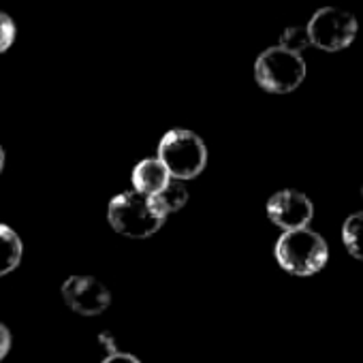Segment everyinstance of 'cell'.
<instances>
[{"label":"cell","mask_w":363,"mask_h":363,"mask_svg":"<svg viewBox=\"0 0 363 363\" xmlns=\"http://www.w3.org/2000/svg\"><path fill=\"white\" fill-rule=\"evenodd\" d=\"M164 218L167 216L158 210L154 199L137 191L116 195L107 208V220L111 229L133 240L154 235L162 227Z\"/></svg>","instance_id":"cell-1"},{"label":"cell","mask_w":363,"mask_h":363,"mask_svg":"<svg viewBox=\"0 0 363 363\" xmlns=\"http://www.w3.org/2000/svg\"><path fill=\"white\" fill-rule=\"evenodd\" d=\"M154 199V203L158 206V210L164 214V216H169V214H173V212H179L182 208L186 206V201H189V191H186V186L182 184L179 179H169V184L158 193V195H154L152 197Z\"/></svg>","instance_id":"cell-10"},{"label":"cell","mask_w":363,"mask_h":363,"mask_svg":"<svg viewBox=\"0 0 363 363\" xmlns=\"http://www.w3.org/2000/svg\"><path fill=\"white\" fill-rule=\"evenodd\" d=\"M62 297L67 306L82 316L103 314L111 303L109 289L92 276H73L62 284Z\"/></svg>","instance_id":"cell-6"},{"label":"cell","mask_w":363,"mask_h":363,"mask_svg":"<svg viewBox=\"0 0 363 363\" xmlns=\"http://www.w3.org/2000/svg\"><path fill=\"white\" fill-rule=\"evenodd\" d=\"M156 158L164 164L173 179L184 182L203 173L208 164V147L197 133L173 128L160 139Z\"/></svg>","instance_id":"cell-2"},{"label":"cell","mask_w":363,"mask_h":363,"mask_svg":"<svg viewBox=\"0 0 363 363\" xmlns=\"http://www.w3.org/2000/svg\"><path fill=\"white\" fill-rule=\"evenodd\" d=\"M342 242L354 259L363 261V212L346 218L342 227Z\"/></svg>","instance_id":"cell-11"},{"label":"cell","mask_w":363,"mask_h":363,"mask_svg":"<svg viewBox=\"0 0 363 363\" xmlns=\"http://www.w3.org/2000/svg\"><path fill=\"white\" fill-rule=\"evenodd\" d=\"M24 255V244L22 238L9 227L0 223V278L11 274Z\"/></svg>","instance_id":"cell-9"},{"label":"cell","mask_w":363,"mask_h":363,"mask_svg":"<svg viewBox=\"0 0 363 363\" xmlns=\"http://www.w3.org/2000/svg\"><path fill=\"white\" fill-rule=\"evenodd\" d=\"M310 45H312V43H310L308 30H306L303 26H291V28H286V30L282 33V37H280V48H282V50H289V52H293V54H299V56H301V52L308 50Z\"/></svg>","instance_id":"cell-12"},{"label":"cell","mask_w":363,"mask_h":363,"mask_svg":"<svg viewBox=\"0 0 363 363\" xmlns=\"http://www.w3.org/2000/svg\"><path fill=\"white\" fill-rule=\"evenodd\" d=\"M9 348H11V333L3 323H0V361L9 354Z\"/></svg>","instance_id":"cell-14"},{"label":"cell","mask_w":363,"mask_h":363,"mask_svg":"<svg viewBox=\"0 0 363 363\" xmlns=\"http://www.w3.org/2000/svg\"><path fill=\"white\" fill-rule=\"evenodd\" d=\"M267 216L276 227L284 231H297V229H308L314 216V208H312V201L303 193L280 191L269 197Z\"/></svg>","instance_id":"cell-7"},{"label":"cell","mask_w":363,"mask_h":363,"mask_svg":"<svg viewBox=\"0 0 363 363\" xmlns=\"http://www.w3.org/2000/svg\"><path fill=\"white\" fill-rule=\"evenodd\" d=\"M255 79L263 90L272 94H286L297 90L306 79V62L299 54L276 45L257 58Z\"/></svg>","instance_id":"cell-4"},{"label":"cell","mask_w":363,"mask_h":363,"mask_svg":"<svg viewBox=\"0 0 363 363\" xmlns=\"http://www.w3.org/2000/svg\"><path fill=\"white\" fill-rule=\"evenodd\" d=\"M5 160H7V154H5L3 145H0V173H3V169H5Z\"/></svg>","instance_id":"cell-16"},{"label":"cell","mask_w":363,"mask_h":363,"mask_svg":"<svg viewBox=\"0 0 363 363\" xmlns=\"http://www.w3.org/2000/svg\"><path fill=\"white\" fill-rule=\"evenodd\" d=\"M276 259L284 272L306 278L325 267L329 248L327 242L310 229L284 231L276 242Z\"/></svg>","instance_id":"cell-3"},{"label":"cell","mask_w":363,"mask_h":363,"mask_svg":"<svg viewBox=\"0 0 363 363\" xmlns=\"http://www.w3.org/2000/svg\"><path fill=\"white\" fill-rule=\"evenodd\" d=\"M16 41V22L0 11V54L7 52Z\"/></svg>","instance_id":"cell-13"},{"label":"cell","mask_w":363,"mask_h":363,"mask_svg":"<svg viewBox=\"0 0 363 363\" xmlns=\"http://www.w3.org/2000/svg\"><path fill=\"white\" fill-rule=\"evenodd\" d=\"M103 363H141V361L135 354H130V352H113Z\"/></svg>","instance_id":"cell-15"},{"label":"cell","mask_w":363,"mask_h":363,"mask_svg":"<svg viewBox=\"0 0 363 363\" xmlns=\"http://www.w3.org/2000/svg\"><path fill=\"white\" fill-rule=\"evenodd\" d=\"M133 189L141 195L154 197L158 195L167 184H169V171L164 169V164L154 156V158H143L135 164L133 169Z\"/></svg>","instance_id":"cell-8"},{"label":"cell","mask_w":363,"mask_h":363,"mask_svg":"<svg viewBox=\"0 0 363 363\" xmlns=\"http://www.w3.org/2000/svg\"><path fill=\"white\" fill-rule=\"evenodd\" d=\"M310 43L325 52H340L352 45L359 33L357 18L337 7L318 9L306 26Z\"/></svg>","instance_id":"cell-5"}]
</instances>
